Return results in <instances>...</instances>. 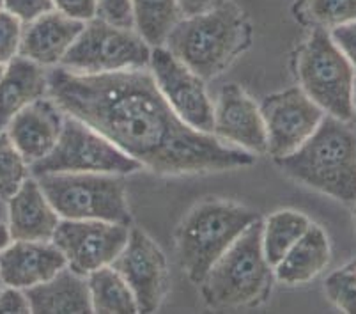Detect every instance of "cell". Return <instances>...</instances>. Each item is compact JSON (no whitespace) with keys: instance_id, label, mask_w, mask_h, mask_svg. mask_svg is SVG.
I'll return each mask as SVG.
<instances>
[{"instance_id":"ac0fdd59","label":"cell","mask_w":356,"mask_h":314,"mask_svg":"<svg viewBox=\"0 0 356 314\" xmlns=\"http://www.w3.org/2000/svg\"><path fill=\"white\" fill-rule=\"evenodd\" d=\"M59 213L41 190L38 180H25L9 199V235L13 240H51Z\"/></svg>"},{"instance_id":"74e56055","label":"cell","mask_w":356,"mask_h":314,"mask_svg":"<svg viewBox=\"0 0 356 314\" xmlns=\"http://www.w3.org/2000/svg\"><path fill=\"white\" fill-rule=\"evenodd\" d=\"M353 219H355V224H356V206H355V212H353Z\"/></svg>"},{"instance_id":"30bf717a","label":"cell","mask_w":356,"mask_h":314,"mask_svg":"<svg viewBox=\"0 0 356 314\" xmlns=\"http://www.w3.org/2000/svg\"><path fill=\"white\" fill-rule=\"evenodd\" d=\"M128 226L106 220L64 219L55 228L51 242L60 249L70 270L87 275L112 265L128 242Z\"/></svg>"},{"instance_id":"277c9868","label":"cell","mask_w":356,"mask_h":314,"mask_svg":"<svg viewBox=\"0 0 356 314\" xmlns=\"http://www.w3.org/2000/svg\"><path fill=\"white\" fill-rule=\"evenodd\" d=\"M275 272L262 251V222L243 233L206 274L202 297L215 309H241L266 302Z\"/></svg>"},{"instance_id":"44dd1931","label":"cell","mask_w":356,"mask_h":314,"mask_svg":"<svg viewBox=\"0 0 356 314\" xmlns=\"http://www.w3.org/2000/svg\"><path fill=\"white\" fill-rule=\"evenodd\" d=\"M328 261V238L319 226L310 224L305 235L298 240L282 260L275 265V277L289 286L303 284L321 274Z\"/></svg>"},{"instance_id":"ba28073f","label":"cell","mask_w":356,"mask_h":314,"mask_svg":"<svg viewBox=\"0 0 356 314\" xmlns=\"http://www.w3.org/2000/svg\"><path fill=\"white\" fill-rule=\"evenodd\" d=\"M142 165L103 137L92 126L79 118L64 119L63 132L54 150L41 160L31 164L35 178L55 173H103L131 174Z\"/></svg>"},{"instance_id":"4316f807","label":"cell","mask_w":356,"mask_h":314,"mask_svg":"<svg viewBox=\"0 0 356 314\" xmlns=\"http://www.w3.org/2000/svg\"><path fill=\"white\" fill-rule=\"evenodd\" d=\"M325 290L342 311L356 314V263L330 275Z\"/></svg>"},{"instance_id":"5bb4252c","label":"cell","mask_w":356,"mask_h":314,"mask_svg":"<svg viewBox=\"0 0 356 314\" xmlns=\"http://www.w3.org/2000/svg\"><path fill=\"white\" fill-rule=\"evenodd\" d=\"M213 135L248 153H268L266 126L261 109L236 84L220 91L213 109Z\"/></svg>"},{"instance_id":"6da1fadb","label":"cell","mask_w":356,"mask_h":314,"mask_svg":"<svg viewBox=\"0 0 356 314\" xmlns=\"http://www.w3.org/2000/svg\"><path fill=\"white\" fill-rule=\"evenodd\" d=\"M48 93L64 112L156 174L213 173L255 162L254 153L186 125L144 70L82 75L60 66L48 75Z\"/></svg>"},{"instance_id":"4dcf8cb0","label":"cell","mask_w":356,"mask_h":314,"mask_svg":"<svg viewBox=\"0 0 356 314\" xmlns=\"http://www.w3.org/2000/svg\"><path fill=\"white\" fill-rule=\"evenodd\" d=\"M54 8L83 24L98 16V0H54Z\"/></svg>"},{"instance_id":"83f0119b","label":"cell","mask_w":356,"mask_h":314,"mask_svg":"<svg viewBox=\"0 0 356 314\" xmlns=\"http://www.w3.org/2000/svg\"><path fill=\"white\" fill-rule=\"evenodd\" d=\"M24 24L15 15L0 9V64H8L20 52Z\"/></svg>"},{"instance_id":"9a60e30c","label":"cell","mask_w":356,"mask_h":314,"mask_svg":"<svg viewBox=\"0 0 356 314\" xmlns=\"http://www.w3.org/2000/svg\"><path fill=\"white\" fill-rule=\"evenodd\" d=\"M66 267V258L60 249L48 240H16L15 244L0 251V277L4 286L18 290L44 283Z\"/></svg>"},{"instance_id":"ffe728a7","label":"cell","mask_w":356,"mask_h":314,"mask_svg":"<svg viewBox=\"0 0 356 314\" xmlns=\"http://www.w3.org/2000/svg\"><path fill=\"white\" fill-rule=\"evenodd\" d=\"M31 313L38 314H70L92 313L90 295L83 275L63 268L51 279L25 290Z\"/></svg>"},{"instance_id":"8d00e7d4","label":"cell","mask_w":356,"mask_h":314,"mask_svg":"<svg viewBox=\"0 0 356 314\" xmlns=\"http://www.w3.org/2000/svg\"><path fill=\"white\" fill-rule=\"evenodd\" d=\"M4 288V281H2V277H0V290Z\"/></svg>"},{"instance_id":"9c48e42d","label":"cell","mask_w":356,"mask_h":314,"mask_svg":"<svg viewBox=\"0 0 356 314\" xmlns=\"http://www.w3.org/2000/svg\"><path fill=\"white\" fill-rule=\"evenodd\" d=\"M151 61L149 45L138 32L119 27L103 18L86 22L60 64L74 73L99 75L114 71L142 70Z\"/></svg>"},{"instance_id":"1f68e13d","label":"cell","mask_w":356,"mask_h":314,"mask_svg":"<svg viewBox=\"0 0 356 314\" xmlns=\"http://www.w3.org/2000/svg\"><path fill=\"white\" fill-rule=\"evenodd\" d=\"M330 36H332V40L335 41L337 47L341 48L342 54L348 57L351 66L356 70V20L351 22V24L335 27Z\"/></svg>"},{"instance_id":"8fae6325","label":"cell","mask_w":356,"mask_h":314,"mask_svg":"<svg viewBox=\"0 0 356 314\" xmlns=\"http://www.w3.org/2000/svg\"><path fill=\"white\" fill-rule=\"evenodd\" d=\"M151 70L158 89L184 123L204 134H213V103L195 71L176 59L167 48L151 50Z\"/></svg>"},{"instance_id":"7402d4cb","label":"cell","mask_w":356,"mask_h":314,"mask_svg":"<svg viewBox=\"0 0 356 314\" xmlns=\"http://www.w3.org/2000/svg\"><path fill=\"white\" fill-rule=\"evenodd\" d=\"M87 286H89L92 313H138L137 300L129 290L128 283L112 265L90 272L87 275Z\"/></svg>"},{"instance_id":"f35d334b","label":"cell","mask_w":356,"mask_h":314,"mask_svg":"<svg viewBox=\"0 0 356 314\" xmlns=\"http://www.w3.org/2000/svg\"><path fill=\"white\" fill-rule=\"evenodd\" d=\"M0 9H4V2L2 0H0Z\"/></svg>"},{"instance_id":"d590c367","label":"cell","mask_w":356,"mask_h":314,"mask_svg":"<svg viewBox=\"0 0 356 314\" xmlns=\"http://www.w3.org/2000/svg\"><path fill=\"white\" fill-rule=\"evenodd\" d=\"M353 105H355V110H356V79H355V93H353Z\"/></svg>"},{"instance_id":"4fadbf2b","label":"cell","mask_w":356,"mask_h":314,"mask_svg":"<svg viewBox=\"0 0 356 314\" xmlns=\"http://www.w3.org/2000/svg\"><path fill=\"white\" fill-rule=\"evenodd\" d=\"M128 283L138 313H154L168 286L167 261L161 249L140 229H131L124 249L112 263Z\"/></svg>"},{"instance_id":"e575fe53","label":"cell","mask_w":356,"mask_h":314,"mask_svg":"<svg viewBox=\"0 0 356 314\" xmlns=\"http://www.w3.org/2000/svg\"><path fill=\"white\" fill-rule=\"evenodd\" d=\"M9 242H11V235H9L8 226L0 224V251H4L9 245Z\"/></svg>"},{"instance_id":"d6a6232c","label":"cell","mask_w":356,"mask_h":314,"mask_svg":"<svg viewBox=\"0 0 356 314\" xmlns=\"http://www.w3.org/2000/svg\"><path fill=\"white\" fill-rule=\"evenodd\" d=\"M0 313L8 314H24L31 313V304H29L25 291L18 288L8 286L6 290H0Z\"/></svg>"},{"instance_id":"52a82bcc","label":"cell","mask_w":356,"mask_h":314,"mask_svg":"<svg viewBox=\"0 0 356 314\" xmlns=\"http://www.w3.org/2000/svg\"><path fill=\"white\" fill-rule=\"evenodd\" d=\"M302 89L323 112L351 121L355 116V68L325 29H316L298 59Z\"/></svg>"},{"instance_id":"5b68a950","label":"cell","mask_w":356,"mask_h":314,"mask_svg":"<svg viewBox=\"0 0 356 314\" xmlns=\"http://www.w3.org/2000/svg\"><path fill=\"white\" fill-rule=\"evenodd\" d=\"M255 220H259L257 213L227 201L197 205L177 231V258L188 279L200 283Z\"/></svg>"},{"instance_id":"7c38bea8","label":"cell","mask_w":356,"mask_h":314,"mask_svg":"<svg viewBox=\"0 0 356 314\" xmlns=\"http://www.w3.org/2000/svg\"><path fill=\"white\" fill-rule=\"evenodd\" d=\"M268 153L284 158L296 151L323 121V110L300 87L271 95L261 103Z\"/></svg>"},{"instance_id":"836d02e7","label":"cell","mask_w":356,"mask_h":314,"mask_svg":"<svg viewBox=\"0 0 356 314\" xmlns=\"http://www.w3.org/2000/svg\"><path fill=\"white\" fill-rule=\"evenodd\" d=\"M223 2H227V0H177V6H179L181 16L184 18V16H193L211 11V9L222 6Z\"/></svg>"},{"instance_id":"d6986e66","label":"cell","mask_w":356,"mask_h":314,"mask_svg":"<svg viewBox=\"0 0 356 314\" xmlns=\"http://www.w3.org/2000/svg\"><path fill=\"white\" fill-rule=\"evenodd\" d=\"M48 93V75L43 66L34 61L16 55L6 64L0 75V130L8 128L9 121L24 107Z\"/></svg>"},{"instance_id":"7a4b0ae2","label":"cell","mask_w":356,"mask_h":314,"mask_svg":"<svg viewBox=\"0 0 356 314\" xmlns=\"http://www.w3.org/2000/svg\"><path fill=\"white\" fill-rule=\"evenodd\" d=\"M277 160L293 180L356 203V134L346 121L326 116L296 151Z\"/></svg>"},{"instance_id":"8992f818","label":"cell","mask_w":356,"mask_h":314,"mask_svg":"<svg viewBox=\"0 0 356 314\" xmlns=\"http://www.w3.org/2000/svg\"><path fill=\"white\" fill-rule=\"evenodd\" d=\"M41 190L59 217L129 224L124 183L119 174L55 173L38 176Z\"/></svg>"},{"instance_id":"d4e9b609","label":"cell","mask_w":356,"mask_h":314,"mask_svg":"<svg viewBox=\"0 0 356 314\" xmlns=\"http://www.w3.org/2000/svg\"><path fill=\"white\" fill-rule=\"evenodd\" d=\"M300 11L317 29H335L356 20V0H303Z\"/></svg>"},{"instance_id":"cb8c5ba5","label":"cell","mask_w":356,"mask_h":314,"mask_svg":"<svg viewBox=\"0 0 356 314\" xmlns=\"http://www.w3.org/2000/svg\"><path fill=\"white\" fill-rule=\"evenodd\" d=\"M310 220L294 210H282L268 217L262 224V251L271 267L282 260L289 249L305 235Z\"/></svg>"},{"instance_id":"484cf974","label":"cell","mask_w":356,"mask_h":314,"mask_svg":"<svg viewBox=\"0 0 356 314\" xmlns=\"http://www.w3.org/2000/svg\"><path fill=\"white\" fill-rule=\"evenodd\" d=\"M27 178V162L16 150L8 132L0 130V197L6 201L11 199Z\"/></svg>"},{"instance_id":"f1b7e54d","label":"cell","mask_w":356,"mask_h":314,"mask_svg":"<svg viewBox=\"0 0 356 314\" xmlns=\"http://www.w3.org/2000/svg\"><path fill=\"white\" fill-rule=\"evenodd\" d=\"M4 9L15 15L22 24H31L35 18L51 11L54 0H2Z\"/></svg>"},{"instance_id":"f546056e","label":"cell","mask_w":356,"mask_h":314,"mask_svg":"<svg viewBox=\"0 0 356 314\" xmlns=\"http://www.w3.org/2000/svg\"><path fill=\"white\" fill-rule=\"evenodd\" d=\"M98 16L119 27H134L131 0H98Z\"/></svg>"},{"instance_id":"2e32d148","label":"cell","mask_w":356,"mask_h":314,"mask_svg":"<svg viewBox=\"0 0 356 314\" xmlns=\"http://www.w3.org/2000/svg\"><path fill=\"white\" fill-rule=\"evenodd\" d=\"M63 109L54 98L29 103L8 125V135L27 164L47 157L63 132Z\"/></svg>"},{"instance_id":"603a6c76","label":"cell","mask_w":356,"mask_h":314,"mask_svg":"<svg viewBox=\"0 0 356 314\" xmlns=\"http://www.w3.org/2000/svg\"><path fill=\"white\" fill-rule=\"evenodd\" d=\"M131 13L134 27L153 47H161L168 32L181 20L177 0H131Z\"/></svg>"},{"instance_id":"3957f363","label":"cell","mask_w":356,"mask_h":314,"mask_svg":"<svg viewBox=\"0 0 356 314\" xmlns=\"http://www.w3.org/2000/svg\"><path fill=\"white\" fill-rule=\"evenodd\" d=\"M250 27L241 9L223 2L211 11L184 16L168 32L167 50L200 79L220 75L248 47Z\"/></svg>"},{"instance_id":"e0dca14e","label":"cell","mask_w":356,"mask_h":314,"mask_svg":"<svg viewBox=\"0 0 356 314\" xmlns=\"http://www.w3.org/2000/svg\"><path fill=\"white\" fill-rule=\"evenodd\" d=\"M83 25V22L73 20L57 9H51L24 27L18 55L41 66L59 64L79 38Z\"/></svg>"}]
</instances>
